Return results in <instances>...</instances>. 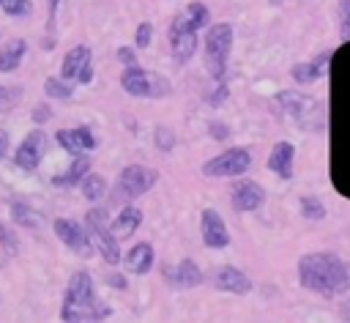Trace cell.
Returning <instances> with one entry per match:
<instances>
[{
	"label": "cell",
	"instance_id": "1",
	"mask_svg": "<svg viewBox=\"0 0 350 323\" xmlns=\"http://www.w3.org/2000/svg\"><path fill=\"white\" fill-rule=\"evenodd\" d=\"M298 282L304 290L323 298H339L350 293V263L336 252H306L298 260Z\"/></svg>",
	"mask_w": 350,
	"mask_h": 323
},
{
	"label": "cell",
	"instance_id": "2",
	"mask_svg": "<svg viewBox=\"0 0 350 323\" xmlns=\"http://www.w3.org/2000/svg\"><path fill=\"white\" fill-rule=\"evenodd\" d=\"M109 315H112V309L101 298H96L93 274L88 268L74 271L68 279V287L63 293L60 318L63 320H104Z\"/></svg>",
	"mask_w": 350,
	"mask_h": 323
},
{
	"label": "cell",
	"instance_id": "3",
	"mask_svg": "<svg viewBox=\"0 0 350 323\" xmlns=\"http://www.w3.org/2000/svg\"><path fill=\"white\" fill-rule=\"evenodd\" d=\"M93 249L98 252V257L107 263V266H120V241L109 233V216L104 208H88L85 214V222H82Z\"/></svg>",
	"mask_w": 350,
	"mask_h": 323
},
{
	"label": "cell",
	"instance_id": "4",
	"mask_svg": "<svg viewBox=\"0 0 350 323\" xmlns=\"http://www.w3.org/2000/svg\"><path fill=\"white\" fill-rule=\"evenodd\" d=\"M205 66L208 74L221 82L227 77V60L232 49V25L230 22H213L205 27Z\"/></svg>",
	"mask_w": 350,
	"mask_h": 323
},
{
	"label": "cell",
	"instance_id": "5",
	"mask_svg": "<svg viewBox=\"0 0 350 323\" xmlns=\"http://www.w3.org/2000/svg\"><path fill=\"white\" fill-rule=\"evenodd\" d=\"M120 88L134 99H164L172 93L170 82L161 74H153L142 66H126L120 74Z\"/></svg>",
	"mask_w": 350,
	"mask_h": 323
},
{
	"label": "cell",
	"instance_id": "6",
	"mask_svg": "<svg viewBox=\"0 0 350 323\" xmlns=\"http://www.w3.org/2000/svg\"><path fill=\"white\" fill-rule=\"evenodd\" d=\"M249 167H252V151H246V148H230V151H221L219 156L208 159L200 170L208 178H235V175L249 172Z\"/></svg>",
	"mask_w": 350,
	"mask_h": 323
},
{
	"label": "cell",
	"instance_id": "7",
	"mask_svg": "<svg viewBox=\"0 0 350 323\" xmlns=\"http://www.w3.org/2000/svg\"><path fill=\"white\" fill-rule=\"evenodd\" d=\"M156 183H159V170L148 164H126L118 172V192L129 200L148 194Z\"/></svg>",
	"mask_w": 350,
	"mask_h": 323
},
{
	"label": "cell",
	"instance_id": "8",
	"mask_svg": "<svg viewBox=\"0 0 350 323\" xmlns=\"http://www.w3.org/2000/svg\"><path fill=\"white\" fill-rule=\"evenodd\" d=\"M46 148H49V137L44 134V129H33V131H27V134L22 137V142L16 145V151H14V162H16V167L33 172V170L41 164V159L46 156Z\"/></svg>",
	"mask_w": 350,
	"mask_h": 323
},
{
	"label": "cell",
	"instance_id": "9",
	"mask_svg": "<svg viewBox=\"0 0 350 323\" xmlns=\"http://www.w3.org/2000/svg\"><path fill=\"white\" fill-rule=\"evenodd\" d=\"M208 285L221 290V293H232V296H246L254 290V282L249 274H243L235 266H219L208 274Z\"/></svg>",
	"mask_w": 350,
	"mask_h": 323
},
{
	"label": "cell",
	"instance_id": "10",
	"mask_svg": "<svg viewBox=\"0 0 350 323\" xmlns=\"http://www.w3.org/2000/svg\"><path fill=\"white\" fill-rule=\"evenodd\" d=\"M52 230H55V235L63 241V246H68L71 252H77V255H82V257H90V255H93V244H90L85 227H82L77 219L60 216V219L52 222Z\"/></svg>",
	"mask_w": 350,
	"mask_h": 323
},
{
	"label": "cell",
	"instance_id": "11",
	"mask_svg": "<svg viewBox=\"0 0 350 323\" xmlns=\"http://www.w3.org/2000/svg\"><path fill=\"white\" fill-rule=\"evenodd\" d=\"M230 203L238 214H252L265 203V189H262V183H257L252 178H241L230 189Z\"/></svg>",
	"mask_w": 350,
	"mask_h": 323
},
{
	"label": "cell",
	"instance_id": "12",
	"mask_svg": "<svg viewBox=\"0 0 350 323\" xmlns=\"http://www.w3.org/2000/svg\"><path fill=\"white\" fill-rule=\"evenodd\" d=\"M276 107H279V112H284L287 118H293V120H298V123H306V120L317 112L320 104H317L312 96L301 93V90H282V93L276 96Z\"/></svg>",
	"mask_w": 350,
	"mask_h": 323
},
{
	"label": "cell",
	"instance_id": "13",
	"mask_svg": "<svg viewBox=\"0 0 350 323\" xmlns=\"http://www.w3.org/2000/svg\"><path fill=\"white\" fill-rule=\"evenodd\" d=\"M200 235L208 249H224L230 246V230L216 208H202L200 214Z\"/></svg>",
	"mask_w": 350,
	"mask_h": 323
},
{
	"label": "cell",
	"instance_id": "14",
	"mask_svg": "<svg viewBox=\"0 0 350 323\" xmlns=\"http://www.w3.org/2000/svg\"><path fill=\"white\" fill-rule=\"evenodd\" d=\"M161 276L172 285V287H197V285H202L205 282V274L200 271V266L191 260V257H183L175 268H164L161 271Z\"/></svg>",
	"mask_w": 350,
	"mask_h": 323
},
{
	"label": "cell",
	"instance_id": "15",
	"mask_svg": "<svg viewBox=\"0 0 350 323\" xmlns=\"http://www.w3.org/2000/svg\"><path fill=\"white\" fill-rule=\"evenodd\" d=\"M120 263H123V268H126L129 274H137V276L150 274V268H153V263H156L153 244H148V241L134 244V246L120 257Z\"/></svg>",
	"mask_w": 350,
	"mask_h": 323
},
{
	"label": "cell",
	"instance_id": "16",
	"mask_svg": "<svg viewBox=\"0 0 350 323\" xmlns=\"http://www.w3.org/2000/svg\"><path fill=\"white\" fill-rule=\"evenodd\" d=\"M211 25V11H208V5L205 3H189L175 19H172V25H170V30H202V27H208Z\"/></svg>",
	"mask_w": 350,
	"mask_h": 323
},
{
	"label": "cell",
	"instance_id": "17",
	"mask_svg": "<svg viewBox=\"0 0 350 323\" xmlns=\"http://www.w3.org/2000/svg\"><path fill=\"white\" fill-rule=\"evenodd\" d=\"M293 162H295V145L293 142H287V140H279L273 148H271V153H268V170L271 172H276L279 178H293Z\"/></svg>",
	"mask_w": 350,
	"mask_h": 323
},
{
	"label": "cell",
	"instance_id": "18",
	"mask_svg": "<svg viewBox=\"0 0 350 323\" xmlns=\"http://www.w3.org/2000/svg\"><path fill=\"white\" fill-rule=\"evenodd\" d=\"M328 60H331V52H320V55L312 57V60L295 63V66L290 68V77L295 79V85H309V82L325 77V71H328Z\"/></svg>",
	"mask_w": 350,
	"mask_h": 323
},
{
	"label": "cell",
	"instance_id": "19",
	"mask_svg": "<svg viewBox=\"0 0 350 323\" xmlns=\"http://www.w3.org/2000/svg\"><path fill=\"white\" fill-rule=\"evenodd\" d=\"M170 52L178 66L189 63L197 52V33L194 30H170Z\"/></svg>",
	"mask_w": 350,
	"mask_h": 323
},
{
	"label": "cell",
	"instance_id": "20",
	"mask_svg": "<svg viewBox=\"0 0 350 323\" xmlns=\"http://www.w3.org/2000/svg\"><path fill=\"white\" fill-rule=\"evenodd\" d=\"M142 211L139 208H134V205H126V208H120V214L109 222V233L118 238V241H126V238H131L134 233H137V227L142 224Z\"/></svg>",
	"mask_w": 350,
	"mask_h": 323
},
{
	"label": "cell",
	"instance_id": "21",
	"mask_svg": "<svg viewBox=\"0 0 350 323\" xmlns=\"http://www.w3.org/2000/svg\"><path fill=\"white\" fill-rule=\"evenodd\" d=\"M88 60H90V47H88V44H77V47H71V49L63 55L60 77L68 79V82H74L77 74H79V68H82Z\"/></svg>",
	"mask_w": 350,
	"mask_h": 323
},
{
	"label": "cell",
	"instance_id": "22",
	"mask_svg": "<svg viewBox=\"0 0 350 323\" xmlns=\"http://www.w3.org/2000/svg\"><path fill=\"white\" fill-rule=\"evenodd\" d=\"M27 52V41L25 38H11L0 47V74H8V71H16L22 57Z\"/></svg>",
	"mask_w": 350,
	"mask_h": 323
},
{
	"label": "cell",
	"instance_id": "23",
	"mask_svg": "<svg viewBox=\"0 0 350 323\" xmlns=\"http://www.w3.org/2000/svg\"><path fill=\"white\" fill-rule=\"evenodd\" d=\"M8 216H11L14 224H19V227H25V230H38V227H41L38 211H36L33 205L22 203V200H14V203L8 205Z\"/></svg>",
	"mask_w": 350,
	"mask_h": 323
},
{
	"label": "cell",
	"instance_id": "24",
	"mask_svg": "<svg viewBox=\"0 0 350 323\" xmlns=\"http://www.w3.org/2000/svg\"><path fill=\"white\" fill-rule=\"evenodd\" d=\"M88 172H90V159L79 153V156H74L71 167H68L63 175H52V183H55V186H77Z\"/></svg>",
	"mask_w": 350,
	"mask_h": 323
},
{
	"label": "cell",
	"instance_id": "25",
	"mask_svg": "<svg viewBox=\"0 0 350 323\" xmlns=\"http://www.w3.org/2000/svg\"><path fill=\"white\" fill-rule=\"evenodd\" d=\"M79 189H82V197L88 203H98L104 194H107V178L98 175V172H88L82 181H79Z\"/></svg>",
	"mask_w": 350,
	"mask_h": 323
},
{
	"label": "cell",
	"instance_id": "26",
	"mask_svg": "<svg viewBox=\"0 0 350 323\" xmlns=\"http://www.w3.org/2000/svg\"><path fill=\"white\" fill-rule=\"evenodd\" d=\"M44 93H46L49 99H55V101H66V99L74 96V88H71L68 79H63V77H46V79H44Z\"/></svg>",
	"mask_w": 350,
	"mask_h": 323
},
{
	"label": "cell",
	"instance_id": "27",
	"mask_svg": "<svg viewBox=\"0 0 350 323\" xmlns=\"http://www.w3.org/2000/svg\"><path fill=\"white\" fill-rule=\"evenodd\" d=\"M301 216L309 219V222H320V219L328 216V208H325L323 200H317V197H312V194H304V197H301Z\"/></svg>",
	"mask_w": 350,
	"mask_h": 323
},
{
	"label": "cell",
	"instance_id": "28",
	"mask_svg": "<svg viewBox=\"0 0 350 323\" xmlns=\"http://www.w3.org/2000/svg\"><path fill=\"white\" fill-rule=\"evenodd\" d=\"M55 142L66 151V153H71V156H79L85 148L79 145V140H77V134H74V129H60V131H55Z\"/></svg>",
	"mask_w": 350,
	"mask_h": 323
},
{
	"label": "cell",
	"instance_id": "29",
	"mask_svg": "<svg viewBox=\"0 0 350 323\" xmlns=\"http://www.w3.org/2000/svg\"><path fill=\"white\" fill-rule=\"evenodd\" d=\"M0 246H3V252L8 257H16L19 255V238H16V233L5 222H0Z\"/></svg>",
	"mask_w": 350,
	"mask_h": 323
},
{
	"label": "cell",
	"instance_id": "30",
	"mask_svg": "<svg viewBox=\"0 0 350 323\" xmlns=\"http://www.w3.org/2000/svg\"><path fill=\"white\" fill-rule=\"evenodd\" d=\"M19 99H22V88H19V85H14V88L0 85V112H11V109H16Z\"/></svg>",
	"mask_w": 350,
	"mask_h": 323
},
{
	"label": "cell",
	"instance_id": "31",
	"mask_svg": "<svg viewBox=\"0 0 350 323\" xmlns=\"http://www.w3.org/2000/svg\"><path fill=\"white\" fill-rule=\"evenodd\" d=\"M153 145H156L161 153L175 151V134H172V129H167V126H156V129H153Z\"/></svg>",
	"mask_w": 350,
	"mask_h": 323
},
{
	"label": "cell",
	"instance_id": "32",
	"mask_svg": "<svg viewBox=\"0 0 350 323\" xmlns=\"http://www.w3.org/2000/svg\"><path fill=\"white\" fill-rule=\"evenodd\" d=\"M0 8L11 16V19H19V16H27L33 11V3L30 0H0Z\"/></svg>",
	"mask_w": 350,
	"mask_h": 323
},
{
	"label": "cell",
	"instance_id": "33",
	"mask_svg": "<svg viewBox=\"0 0 350 323\" xmlns=\"http://www.w3.org/2000/svg\"><path fill=\"white\" fill-rule=\"evenodd\" d=\"M57 8H60V0H46V36H44V49H52V30H55V22H57Z\"/></svg>",
	"mask_w": 350,
	"mask_h": 323
},
{
	"label": "cell",
	"instance_id": "34",
	"mask_svg": "<svg viewBox=\"0 0 350 323\" xmlns=\"http://www.w3.org/2000/svg\"><path fill=\"white\" fill-rule=\"evenodd\" d=\"M153 41V25L150 22H139L137 30H134V47L137 49H148Z\"/></svg>",
	"mask_w": 350,
	"mask_h": 323
},
{
	"label": "cell",
	"instance_id": "35",
	"mask_svg": "<svg viewBox=\"0 0 350 323\" xmlns=\"http://www.w3.org/2000/svg\"><path fill=\"white\" fill-rule=\"evenodd\" d=\"M339 36L350 41V0H339Z\"/></svg>",
	"mask_w": 350,
	"mask_h": 323
},
{
	"label": "cell",
	"instance_id": "36",
	"mask_svg": "<svg viewBox=\"0 0 350 323\" xmlns=\"http://www.w3.org/2000/svg\"><path fill=\"white\" fill-rule=\"evenodd\" d=\"M227 99H230V85L221 79V82L208 93V107H221Z\"/></svg>",
	"mask_w": 350,
	"mask_h": 323
},
{
	"label": "cell",
	"instance_id": "37",
	"mask_svg": "<svg viewBox=\"0 0 350 323\" xmlns=\"http://www.w3.org/2000/svg\"><path fill=\"white\" fill-rule=\"evenodd\" d=\"M74 134H77V140H79V145H82L85 151H93V148H96V137L90 134V129H88V126H77V129H74Z\"/></svg>",
	"mask_w": 350,
	"mask_h": 323
},
{
	"label": "cell",
	"instance_id": "38",
	"mask_svg": "<svg viewBox=\"0 0 350 323\" xmlns=\"http://www.w3.org/2000/svg\"><path fill=\"white\" fill-rule=\"evenodd\" d=\"M30 118H33L36 126H41V123H46V120L52 118V107H49V104H36L33 112H30Z\"/></svg>",
	"mask_w": 350,
	"mask_h": 323
},
{
	"label": "cell",
	"instance_id": "39",
	"mask_svg": "<svg viewBox=\"0 0 350 323\" xmlns=\"http://www.w3.org/2000/svg\"><path fill=\"white\" fill-rule=\"evenodd\" d=\"M115 55L123 66H137V47H118Z\"/></svg>",
	"mask_w": 350,
	"mask_h": 323
},
{
	"label": "cell",
	"instance_id": "40",
	"mask_svg": "<svg viewBox=\"0 0 350 323\" xmlns=\"http://www.w3.org/2000/svg\"><path fill=\"white\" fill-rule=\"evenodd\" d=\"M208 134H211L213 140H219V142H221V140H227V137H230V129H227L224 123H219V120H211V123H208Z\"/></svg>",
	"mask_w": 350,
	"mask_h": 323
},
{
	"label": "cell",
	"instance_id": "41",
	"mask_svg": "<svg viewBox=\"0 0 350 323\" xmlns=\"http://www.w3.org/2000/svg\"><path fill=\"white\" fill-rule=\"evenodd\" d=\"M74 82H77V85H90V82H93V60H88V63L79 68V74H77Z\"/></svg>",
	"mask_w": 350,
	"mask_h": 323
},
{
	"label": "cell",
	"instance_id": "42",
	"mask_svg": "<svg viewBox=\"0 0 350 323\" xmlns=\"http://www.w3.org/2000/svg\"><path fill=\"white\" fill-rule=\"evenodd\" d=\"M107 285L115 287V290H126V287H129V282H126L123 274H107Z\"/></svg>",
	"mask_w": 350,
	"mask_h": 323
},
{
	"label": "cell",
	"instance_id": "43",
	"mask_svg": "<svg viewBox=\"0 0 350 323\" xmlns=\"http://www.w3.org/2000/svg\"><path fill=\"white\" fill-rule=\"evenodd\" d=\"M8 148H11V140H8V131H5V129H0V162L5 159V153H8Z\"/></svg>",
	"mask_w": 350,
	"mask_h": 323
}]
</instances>
